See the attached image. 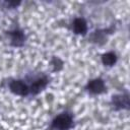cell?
Returning <instances> with one entry per match:
<instances>
[{
  "instance_id": "obj_1",
  "label": "cell",
  "mask_w": 130,
  "mask_h": 130,
  "mask_svg": "<svg viewBox=\"0 0 130 130\" xmlns=\"http://www.w3.org/2000/svg\"><path fill=\"white\" fill-rule=\"evenodd\" d=\"M72 125V118L68 114H61L53 121V127L58 130H67Z\"/></svg>"
},
{
  "instance_id": "obj_2",
  "label": "cell",
  "mask_w": 130,
  "mask_h": 130,
  "mask_svg": "<svg viewBox=\"0 0 130 130\" xmlns=\"http://www.w3.org/2000/svg\"><path fill=\"white\" fill-rule=\"evenodd\" d=\"M10 89L12 92L19 94V95H24L27 93V86L21 81V80H14L10 83Z\"/></svg>"
},
{
  "instance_id": "obj_3",
  "label": "cell",
  "mask_w": 130,
  "mask_h": 130,
  "mask_svg": "<svg viewBox=\"0 0 130 130\" xmlns=\"http://www.w3.org/2000/svg\"><path fill=\"white\" fill-rule=\"evenodd\" d=\"M87 89L92 93H101L105 90V84L102 79L90 80L87 84Z\"/></svg>"
},
{
  "instance_id": "obj_4",
  "label": "cell",
  "mask_w": 130,
  "mask_h": 130,
  "mask_svg": "<svg viewBox=\"0 0 130 130\" xmlns=\"http://www.w3.org/2000/svg\"><path fill=\"white\" fill-rule=\"evenodd\" d=\"M73 29L76 34H85L86 31V22L82 18H76L73 22Z\"/></svg>"
},
{
  "instance_id": "obj_5",
  "label": "cell",
  "mask_w": 130,
  "mask_h": 130,
  "mask_svg": "<svg viewBox=\"0 0 130 130\" xmlns=\"http://www.w3.org/2000/svg\"><path fill=\"white\" fill-rule=\"evenodd\" d=\"M113 103L115 106L119 107V108H125L128 109L129 106V100L127 95H116L113 96Z\"/></svg>"
},
{
  "instance_id": "obj_6",
  "label": "cell",
  "mask_w": 130,
  "mask_h": 130,
  "mask_svg": "<svg viewBox=\"0 0 130 130\" xmlns=\"http://www.w3.org/2000/svg\"><path fill=\"white\" fill-rule=\"evenodd\" d=\"M10 36H11V40H12V44L14 46H20L22 43H23V40H24V37H23V34L19 30H15V31H12L10 32Z\"/></svg>"
},
{
  "instance_id": "obj_7",
  "label": "cell",
  "mask_w": 130,
  "mask_h": 130,
  "mask_svg": "<svg viewBox=\"0 0 130 130\" xmlns=\"http://www.w3.org/2000/svg\"><path fill=\"white\" fill-rule=\"evenodd\" d=\"M46 83H47V80L44 79V78L36 80V81L31 84V92L37 93V92L41 91V90L46 86Z\"/></svg>"
},
{
  "instance_id": "obj_8",
  "label": "cell",
  "mask_w": 130,
  "mask_h": 130,
  "mask_svg": "<svg viewBox=\"0 0 130 130\" xmlns=\"http://www.w3.org/2000/svg\"><path fill=\"white\" fill-rule=\"evenodd\" d=\"M116 55L114 54V53H112V52H110V53H107V54H105V55H103V57H102V60H103V63L105 64V65H107V66H112L115 62H116Z\"/></svg>"
}]
</instances>
